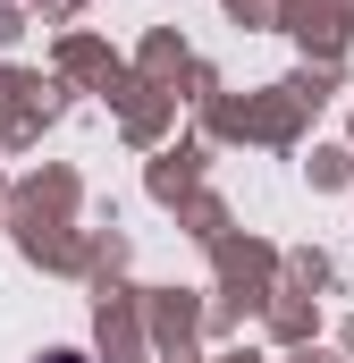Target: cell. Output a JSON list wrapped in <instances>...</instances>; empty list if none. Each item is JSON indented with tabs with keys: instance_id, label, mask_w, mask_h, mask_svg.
<instances>
[{
	"instance_id": "6da1fadb",
	"label": "cell",
	"mask_w": 354,
	"mask_h": 363,
	"mask_svg": "<svg viewBox=\"0 0 354 363\" xmlns=\"http://www.w3.org/2000/svg\"><path fill=\"white\" fill-rule=\"evenodd\" d=\"M42 363H85V355H42Z\"/></svg>"
}]
</instances>
